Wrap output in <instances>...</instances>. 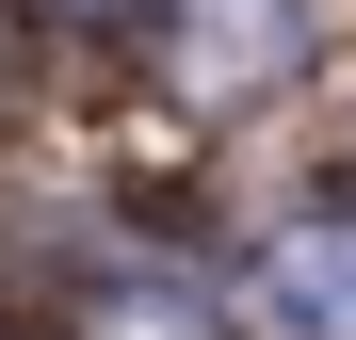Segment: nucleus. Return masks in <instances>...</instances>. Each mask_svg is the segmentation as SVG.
Wrapping results in <instances>:
<instances>
[{"instance_id": "1", "label": "nucleus", "mask_w": 356, "mask_h": 340, "mask_svg": "<svg viewBox=\"0 0 356 340\" xmlns=\"http://www.w3.org/2000/svg\"><path fill=\"white\" fill-rule=\"evenodd\" d=\"M243 324H275V340H356V211L275 227L259 275H243Z\"/></svg>"}, {"instance_id": "2", "label": "nucleus", "mask_w": 356, "mask_h": 340, "mask_svg": "<svg viewBox=\"0 0 356 340\" xmlns=\"http://www.w3.org/2000/svg\"><path fill=\"white\" fill-rule=\"evenodd\" d=\"M178 33H195V97H259V81H291V49H308V17L291 0H178Z\"/></svg>"}, {"instance_id": "3", "label": "nucleus", "mask_w": 356, "mask_h": 340, "mask_svg": "<svg viewBox=\"0 0 356 340\" xmlns=\"http://www.w3.org/2000/svg\"><path fill=\"white\" fill-rule=\"evenodd\" d=\"M65 340H227V324L178 292V275H97V292L65 308Z\"/></svg>"}, {"instance_id": "4", "label": "nucleus", "mask_w": 356, "mask_h": 340, "mask_svg": "<svg viewBox=\"0 0 356 340\" xmlns=\"http://www.w3.org/2000/svg\"><path fill=\"white\" fill-rule=\"evenodd\" d=\"M49 17H146V0H49Z\"/></svg>"}]
</instances>
